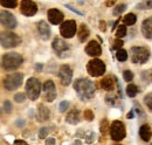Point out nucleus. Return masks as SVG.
I'll list each match as a JSON object with an SVG mask.
<instances>
[{
    "instance_id": "f257e3e1",
    "label": "nucleus",
    "mask_w": 152,
    "mask_h": 145,
    "mask_svg": "<svg viewBox=\"0 0 152 145\" xmlns=\"http://www.w3.org/2000/svg\"><path fill=\"white\" fill-rule=\"evenodd\" d=\"M74 89L82 101H88L95 95V86L88 78H78L74 82Z\"/></svg>"
},
{
    "instance_id": "f03ea898",
    "label": "nucleus",
    "mask_w": 152,
    "mask_h": 145,
    "mask_svg": "<svg viewBox=\"0 0 152 145\" xmlns=\"http://www.w3.org/2000/svg\"><path fill=\"white\" fill-rule=\"evenodd\" d=\"M23 62V57L18 53H7L2 56V67L11 72L18 69Z\"/></svg>"
},
{
    "instance_id": "7ed1b4c3",
    "label": "nucleus",
    "mask_w": 152,
    "mask_h": 145,
    "mask_svg": "<svg viewBox=\"0 0 152 145\" xmlns=\"http://www.w3.org/2000/svg\"><path fill=\"white\" fill-rule=\"evenodd\" d=\"M0 43L5 48H14L21 43V39L12 32H0Z\"/></svg>"
},
{
    "instance_id": "20e7f679",
    "label": "nucleus",
    "mask_w": 152,
    "mask_h": 145,
    "mask_svg": "<svg viewBox=\"0 0 152 145\" xmlns=\"http://www.w3.org/2000/svg\"><path fill=\"white\" fill-rule=\"evenodd\" d=\"M40 91H41V83L38 78L31 77L27 83H26V92L29 100L35 101L38 100V97L40 96Z\"/></svg>"
},
{
    "instance_id": "39448f33",
    "label": "nucleus",
    "mask_w": 152,
    "mask_h": 145,
    "mask_svg": "<svg viewBox=\"0 0 152 145\" xmlns=\"http://www.w3.org/2000/svg\"><path fill=\"white\" fill-rule=\"evenodd\" d=\"M150 59V51L146 47H132L131 60L133 63H145Z\"/></svg>"
},
{
    "instance_id": "423d86ee",
    "label": "nucleus",
    "mask_w": 152,
    "mask_h": 145,
    "mask_svg": "<svg viewBox=\"0 0 152 145\" xmlns=\"http://www.w3.org/2000/svg\"><path fill=\"white\" fill-rule=\"evenodd\" d=\"M22 81H23V75L22 74H19V72L10 74L4 80V87L10 91L15 90L22 84Z\"/></svg>"
},
{
    "instance_id": "0eeeda50",
    "label": "nucleus",
    "mask_w": 152,
    "mask_h": 145,
    "mask_svg": "<svg viewBox=\"0 0 152 145\" xmlns=\"http://www.w3.org/2000/svg\"><path fill=\"white\" fill-rule=\"evenodd\" d=\"M87 70L89 72V75H91L93 77H98L105 72V64L103 61H101L98 59H94L88 62Z\"/></svg>"
},
{
    "instance_id": "6e6552de",
    "label": "nucleus",
    "mask_w": 152,
    "mask_h": 145,
    "mask_svg": "<svg viewBox=\"0 0 152 145\" xmlns=\"http://www.w3.org/2000/svg\"><path fill=\"white\" fill-rule=\"evenodd\" d=\"M126 135L125 127L121 121H115L113 122L111 127H110V136L115 142H121L122 139H124Z\"/></svg>"
},
{
    "instance_id": "1a4fd4ad",
    "label": "nucleus",
    "mask_w": 152,
    "mask_h": 145,
    "mask_svg": "<svg viewBox=\"0 0 152 145\" xmlns=\"http://www.w3.org/2000/svg\"><path fill=\"white\" fill-rule=\"evenodd\" d=\"M60 33L64 39H70L76 33V22L74 20H67L61 23Z\"/></svg>"
},
{
    "instance_id": "9d476101",
    "label": "nucleus",
    "mask_w": 152,
    "mask_h": 145,
    "mask_svg": "<svg viewBox=\"0 0 152 145\" xmlns=\"http://www.w3.org/2000/svg\"><path fill=\"white\" fill-rule=\"evenodd\" d=\"M43 98L47 102H53L56 98V88L53 81L48 80L43 84Z\"/></svg>"
},
{
    "instance_id": "9b49d317",
    "label": "nucleus",
    "mask_w": 152,
    "mask_h": 145,
    "mask_svg": "<svg viewBox=\"0 0 152 145\" xmlns=\"http://www.w3.org/2000/svg\"><path fill=\"white\" fill-rule=\"evenodd\" d=\"M58 77H60V82L63 86H69L72 80H73V70L68 64H63L60 68L58 72Z\"/></svg>"
},
{
    "instance_id": "f8f14e48",
    "label": "nucleus",
    "mask_w": 152,
    "mask_h": 145,
    "mask_svg": "<svg viewBox=\"0 0 152 145\" xmlns=\"http://www.w3.org/2000/svg\"><path fill=\"white\" fill-rule=\"evenodd\" d=\"M0 22L8 29H13L17 27V19L14 18L12 13L6 12V11L0 12Z\"/></svg>"
},
{
    "instance_id": "ddd939ff",
    "label": "nucleus",
    "mask_w": 152,
    "mask_h": 145,
    "mask_svg": "<svg viewBox=\"0 0 152 145\" xmlns=\"http://www.w3.org/2000/svg\"><path fill=\"white\" fill-rule=\"evenodd\" d=\"M21 12L26 17H32L38 12V6L32 0H22L21 1Z\"/></svg>"
},
{
    "instance_id": "4468645a",
    "label": "nucleus",
    "mask_w": 152,
    "mask_h": 145,
    "mask_svg": "<svg viewBox=\"0 0 152 145\" xmlns=\"http://www.w3.org/2000/svg\"><path fill=\"white\" fill-rule=\"evenodd\" d=\"M52 47H53V49L55 51V53H56L58 56H62V53H66V52H68L69 51V45L64 41V40H62L61 37H55L54 39V41H53V43H52Z\"/></svg>"
},
{
    "instance_id": "2eb2a0df",
    "label": "nucleus",
    "mask_w": 152,
    "mask_h": 145,
    "mask_svg": "<svg viewBox=\"0 0 152 145\" xmlns=\"http://www.w3.org/2000/svg\"><path fill=\"white\" fill-rule=\"evenodd\" d=\"M86 53L89 55V56H93V57H97L102 54V48L99 46L98 42L96 41H90L87 46H86Z\"/></svg>"
},
{
    "instance_id": "dca6fc26",
    "label": "nucleus",
    "mask_w": 152,
    "mask_h": 145,
    "mask_svg": "<svg viewBox=\"0 0 152 145\" xmlns=\"http://www.w3.org/2000/svg\"><path fill=\"white\" fill-rule=\"evenodd\" d=\"M48 20L52 25H60L63 21V13L56 8H52L48 11Z\"/></svg>"
},
{
    "instance_id": "f3484780",
    "label": "nucleus",
    "mask_w": 152,
    "mask_h": 145,
    "mask_svg": "<svg viewBox=\"0 0 152 145\" xmlns=\"http://www.w3.org/2000/svg\"><path fill=\"white\" fill-rule=\"evenodd\" d=\"M142 34L145 39L152 40V17L145 19L142 23Z\"/></svg>"
},
{
    "instance_id": "a211bd4d",
    "label": "nucleus",
    "mask_w": 152,
    "mask_h": 145,
    "mask_svg": "<svg viewBox=\"0 0 152 145\" xmlns=\"http://www.w3.org/2000/svg\"><path fill=\"white\" fill-rule=\"evenodd\" d=\"M38 31L42 40H48L50 37V28H49V25H47L46 21H40L39 22Z\"/></svg>"
},
{
    "instance_id": "6ab92c4d",
    "label": "nucleus",
    "mask_w": 152,
    "mask_h": 145,
    "mask_svg": "<svg viewBox=\"0 0 152 145\" xmlns=\"http://www.w3.org/2000/svg\"><path fill=\"white\" fill-rule=\"evenodd\" d=\"M139 136L144 142H149L152 137V130L149 124H144L139 129Z\"/></svg>"
},
{
    "instance_id": "aec40b11",
    "label": "nucleus",
    "mask_w": 152,
    "mask_h": 145,
    "mask_svg": "<svg viewBox=\"0 0 152 145\" xmlns=\"http://www.w3.org/2000/svg\"><path fill=\"white\" fill-rule=\"evenodd\" d=\"M66 121L69 123V124H77L80 122V111L77 109H73L68 115H67V118Z\"/></svg>"
},
{
    "instance_id": "412c9836",
    "label": "nucleus",
    "mask_w": 152,
    "mask_h": 145,
    "mask_svg": "<svg viewBox=\"0 0 152 145\" xmlns=\"http://www.w3.org/2000/svg\"><path fill=\"white\" fill-rule=\"evenodd\" d=\"M101 87L107 91H110L114 89V80L111 76H107L101 81Z\"/></svg>"
},
{
    "instance_id": "4be33fe9",
    "label": "nucleus",
    "mask_w": 152,
    "mask_h": 145,
    "mask_svg": "<svg viewBox=\"0 0 152 145\" xmlns=\"http://www.w3.org/2000/svg\"><path fill=\"white\" fill-rule=\"evenodd\" d=\"M90 34V32H89V28L87 27V25H81L80 26V29H78V39H80V41L81 42H84L87 39H88V36Z\"/></svg>"
},
{
    "instance_id": "5701e85b",
    "label": "nucleus",
    "mask_w": 152,
    "mask_h": 145,
    "mask_svg": "<svg viewBox=\"0 0 152 145\" xmlns=\"http://www.w3.org/2000/svg\"><path fill=\"white\" fill-rule=\"evenodd\" d=\"M39 117L41 121H47L49 118V110L43 107V105H40L39 108Z\"/></svg>"
},
{
    "instance_id": "b1692460",
    "label": "nucleus",
    "mask_w": 152,
    "mask_h": 145,
    "mask_svg": "<svg viewBox=\"0 0 152 145\" xmlns=\"http://www.w3.org/2000/svg\"><path fill=\"white\" fill-rule=\"evenodd\" d=\"M123 21H124V23H125L126 26H132V25L136 23L137 18H136V15H134L133 13H129V14H126V15L124 17Z\"/></svg>"
},
{
    "instance_id": "393cba45",
    "label": "nucleus",
    "mask_w": 152,
    "mask_h": 145,
    "mask_svg": "<svg viewBox=\"0 0 152 145\" xmlns=\"http://www.w3.org/2000/svg\"><path fill=\"white\" fill-rule=\"evenodd\" d=\"M0 5L6 8H15L18 5L17 0H0Z\"/></svg>"
},
{
    "instance_id": "a878e982",
    "label": "nucleus",
    "mask_w": 152,
    "mask_h": 145,
    "mask_svg": "<svg viewBox=\"0 0 152 145\" xmlns=\"http://www.w3.org/2000/svg\"><path fill=\"white\" fill-rule=\"evenodd\" d=\"M116 57H117V60L118 61H121V62H124V61H126L128 60V53H126V51H124V49H117V53H116Z\"/></svg>"
},
{
    "instance_id": "bb28decb",
    "label": "nucleus",
    "mask_w": 152,
    "mask_h": 145,
    "mask_svg": "<svg viewBox=\"0 0 152 145\" xmlns=\"http://www.w3.org/2000/svg\"><path fill=\"white\" fill-rule=\"evenodd\" d=\"M138 88H137V86H134V84H129L128 86V88H126V95L129 96V97H134L137 94H138Z\"/></svg>"
},
{
    "instance_id": "cd10ccee",
    "label": "nucleus",
    "mask_w": 152,
    "mask_h": 145,
    "mask_svg": "<svg viewBox=\"0 0 152 145\" xmlns=\"http://www.w3.org/2000/svg\"><path fill=\"white\" fill-rule=\"evenodd\" d=\"M125 35H126V26H125V25H121V26L117 28L116 36H117L118 39H121V37H124Z\"/></svg>"
},
{
    "instance_id": "c85d7f7f",
    "label": "nucleus",
    "mask_w": 152,
    "mask_h": 145,
    "mask_svg": "<svg viewBox=\"0 0 152 145\" xmlns=\"http://www.w3.org/2000/svg\"><path fill=\"white\" fill-rule=\"evenodd\" d=\"M137 8L138 10H150V8H152V0H148V1H144L142 4H138Z\"/></svg>"
},
{
    "instance_id": "c756f323",
    "label": "nucleus",
    "mask_w": 152,
    "mask_h": 145,
    "mask_svg": "<svg viewBox=\"0 0 152 145\" xmlns=\"http://www.w3.org/2000/svg\"><path fill=\"white\" fill-rule=\"evenodd\" d=\"M144 103H145V105L149 108V110L152 111V92L148 94V95L144 97Z\"/></svg>"
},
{
    "instance_id": "7c9ffc66",
    "label": "nucleus",
    "mask_w": 152,
    "mask_h": 145,
    "mask_svg": "<svg viewBox=\"0 0 152 145\" xmlns=\"http://www.w3.org/2000/svg\"><path fill=\"white\" fill-rule=\"evenodd\" d=\"M125 8H126V5H124V4L117 5L114 10V15H119L121 13H123L125 11Z\"/></svg>"
},
{
    "instance_id": "2f4dec72",
    "label": "nucleus",
    "mask_w": 152,
    "mask_h": 145,
    "mask_svg": "<svg viewBox=\"0 0 152 145\" xmlns=\"http://www.w3.org/2000/svg\"><path fill=\"white\" fill-rule=\"evenodd\" d=\"M25 100H26V95H25L23 92H19V94H17V95L14 96V101H15L17 103H22Z\"/></svg>"
},
{
    "instance_id": "473e14b6",
    "label": "nucleus",
    "mask_w": 152,
    "mask_h": 145,
    "mask_svg": "<svg viewBox=\"0 0 152 145\" xmlns=\"http://www.w3.org/2000/svg\"><path fill=\"white\" fill-rule=\"evenodd\" d=\"M123 77H124V80H125L126 82L132 81V78H133L132 72H131V70H125V72H123Z\"/></svg>"
},
{
    "instance_id": "72a5a7b5",
    "label": "nucleus",
    "mask_w": 152,
    "mask_h": 145,
    "mask_svg": "<svg viewBox=\"0 0 152 145\" xmlns=\"http://www.w3.org/2000/svg\"><path fill=\"white\" fill-rule=\"evenodd\" d=\"M143 78L145 81H148V82H152V69L143 72Z\"/></svg>"
},
{
    "instance_id": "f704fd0d",
    "label": "nucleus",
    "mask_w": 152,
    "mask_h": 145,
    "mask_svg": "<svg viewBox=\"0 0 152 145\" xmlns=\"http://www.w3.org/2000/svg\"><path fill=\"white\" fill-rule=\"evenodd\" d=\"M69 105H70V104H69L68 101H63V102H61V103H60V107H58V108H60V111H61V112L67 111V109L69 108Z\"/></svg>"
},
{
    "instance_id": "c9c22d12",
    "label": "nucleus",
    "mask_w": 152,
    "mask_h": 145,
    "mask_svg": "<svg viewBox=\"0 0 152 145\" xmlns=\"http://www.w3.org/2000/svg\"><path fill=\"white\" fill-rule=\"evenodd\" d=\"M48 127H41L40 129V131H39V137L40 138H46L47 137V135H48Z\"/></svg>"
},
{
    "instance_id": "e433bc0d",
    "label": "nucleus",
    "mask_w": 152,
    "mask_h": 145,
    "mask_svg": "<svg viewBox=\"0 0 152 145\" xmlns=\"http://www.w3.org/2000/svg\"><path fill=\"white\" fill-rule=\"evenodd\" d=\"M84 117L87 121H93L94 119V114L91 110H86L84 111Z\"/></svg>"
},
{
    "instance_id": "4c0bfd02",
    "label": "nucleus",
    "mask_w": 152,
    "mask_h": 145,
    "mask_svg": "<svg viewBox=\"0 0 152 145\" xmlns=\"http://www.w3.org/2000/svg\"><path fill=\"white\" fill-rule=\"evenodd\" d=\"M122 46H123V41L119 40V39H116L114 42V46H113V49H119Z\"/></svg>"
},
{
    "instance_id": "58836bf2",
    "label": "nucleus",
    "mask_w": 152,
    "mask_h": 145,
    "mask_svg": "<svg viewBox=\"0 0 152 145\" xmlns=\"http://www.w3.org/2000/svg\"><path fill=\"white\" fill-rule=\"evenodd\" d=\"M107 129H108V121L107 119H103L102 123H101V132L105 133L107 132Z\"/></svg>"
},
{
    "instance_id": "ea45409f",
    "label": "nucleus",
    "mask_w": 152,
    "mask_h": 145,
    "mask_svg": "<svg viewBox=\"0 0 152 145\" xmlns=\"http://www.w3.org/2000/svg\"><path fill=\"white\" fill-rule=\"evenodd\" d=\"M4 109H5L6 112H11V111H12V103H11L10 101H5V103H4Z\"/></svg>"
},
{
    "instance_id": "a19ab883",
    "label": "nucleus",
    "mask_w": 152,
    "mask_h": 145,
    "mask_svg": "<svg viewBox=\"0 0 152 145\" xmlns=\"http://www.w3.org/2000/svg\"><path fill=\"white\" fill-rule=\"evenodd\" d=\"M66 6H67V7H68V8H69V10H72V11H73V12H75V13H77V14H80V15H83V13H81V12H80V11H77V10H75V8H73V7H70V6H69V5H66Z\"/></svg>"
},
{
    "instance_id": "79ce46f5",
    "label": "nucleus",
    "mask_w": 152,
    "mask_h": 145,
    "mask_svg": "<svg viewBox=\"0 0 152 145\" xmlns=\"http://www.w3.org/2000/svg\"><path fill=\"white\" fill-rule=\"evenodd\" d=\"M115 2H116V0H108V1L105 2V5H107V6H113Z\"/></svg>"
},
{
    "instance_id": "37998d69",
    "label": "nucleus",
    "mask_w": 152,
    "mask_h": 145,
    "mask_svg": "<svg viewBox=\"0 0 152 145\" xmlns=\"http://www.w3.org/2000/svg\"><path fill=\"white\" fill-rule=\"evenodd\" d=\"M46 143H47V144H54V143H55V139H53V138L47 139V141H46Z\"/></svg>"
},
{
    "instance_id": "c03bdc74",
    "label": "nucleus",
    "mask_w": 152,
    "mask_h": 145,
    "mask_svg": "<svg viewBox=\"0 0 152 145\" xmlns=\"http://www.w3.org/2000/svg\"><path fill=\"white\" fill-rule=\"evenodd\" d=\"M18 127H21V125H25V121H18L17 123H15Z\"/></svg>"
},
{
    "instance_id": "a18cd8bd",
    "label": "nucleus",
    "mask_w": 152,
    "mask_h": 145,
    "mask_svg": "<svg viewBox=\"0 0 152 145\" xmlns=\"http://www.w3.org/2000/svg\"><path fill=\"white\" fill-rule=\"evenodd\" d=\"M126 117H128L129 119H130V118H132V117H133V111H130V112L128 114V116H126Z\"/></svg>"
},
{
    "instance_id": "49530a36",
    "label": "nucleus",
    "mask_w": 152,
    "mask_h": 145,
    "mask_svg": "<svg viewBox=\"0 0 152 145\" xmlns=\"http://www.w3.org/2000/svg\"><path fill=\"white\" fill-rule=\"evenodd\" d=\"M14 143H15V144H26V142H25V141H15Z\"/></svg>"
},
{
    "instance_id": "de8ad7c7",
    "label": "nucleus",
    "mask_w": 152,
    "mask_h": 145,
    "mask_svg": "<svg viewBox=\"0 0 152 145\" xmlns=\"http://www.w3.org/2000/svg\"><path fill=\"white\" fill-rule=\"evenodd\" d=\"M104 25H105V23L102 21V22H101V29H103V31H105V26H104Z\"/></svg>"
},
{
    "instance_id": "09e8293b",
    "label": "nucleus",
    "mask_w": 152,
    "mask_h": 145,
    "mask_svg": "<svg viewBox=\"0 0 152 145\" xmlns=\"http://www.w3.org/2000/svg\"><path fill=\"white\" fill-rule=\"evenodd\" d=\"M41 68H42V66H41V64H37V69H38V70H40Z\"/></svg>"
}]
</instances>
